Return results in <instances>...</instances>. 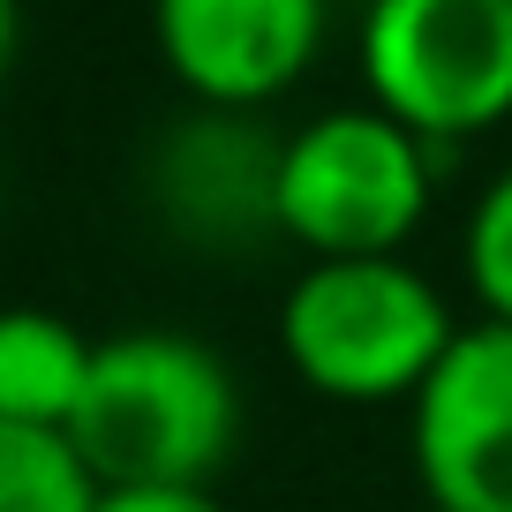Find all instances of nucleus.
I'll use <instances>...</instances> for the list:
<instances>
[{"mask_svg":"<svg viewBox=\"0 0 512 512\" xmlns=\"http://www.w3.org/2000/svg\"><path fill=\"white\" fill-rule=\"evenodd\" d=\"M241 437V384L226 354L196 332H113L91 354V384L68 422V445L91 467L98 490H144L181 482L211 490Z\"/></svg>","mask_w":512,"mask_h":512,"instance_id":"1","label":"nucleus"},{"mask_svg":"<svg viewBox=\"0 0 512 512\" xmlns=\"http://www.w3.org/2000/svg\"><path fill=\"white\" fill-rule=\"evenodd\" d=\"M460 339L445 294L407 256H339L302 264L279 302V354L287 369L339 407L415 400L445 347Z\"/></svg>","mask_w":512,"mask_h":512,"instance_id":"2","label":"nucleus"},{"mask_svg":"<svg viewBox=\"0 0 512 512\" xmlns=\"http://www.w3.org/2000/svg\"><path fill=\"white\" fill-rule=\"evenodd\" d=\"M437 159L415 128L377 106H332L279 136V241L309 264L339 256H407L415 226L430 219Z\"/></svg>","mask_w":512,"mask_h":512,"instance_id":"3","label":"nucleus"},{"mask_svg":"<svg viewBox=\"0 0 512 512\" xmlns=\"http://www.w3.org/2000/svg\"><path fill=\"white\" fill-rule=\"evenodd\" d=\"M354 61L369 106L452 151L512 121V0H369Z\"/></svg>","mask_w":512,"mask_h":512,"instance_id":"4","label":"nucleus"},{"mask_svg":"<svg viewBox=\"0 0 512 512\" xmlns=\"http://www.w3.org/2000/svg\"><path fill=\"white\" fill-rule=\"evenodd\" d=\"M144 211L174 249L256 256L279 241V136L256 113H174L144 144Z\"/></svg>","mask_w":512,"mask_h":512,"instance_id":"5","label":"nucleus"},{"mask_svg":"<svg viewBox=\"0 0 512 512\" xmlns=\"http://www.w3.org/2000/svg\"><path fill=\"white\" fill-rule=\"evenodd\" d=\"M407 460L430 512H512V324H460L407 400Z\"/></svg>","mask_w":512,"mask_h":512,"instance_id":"6","label":"nucleus"},{"mask_svg":"<svg viewBox=\"0 0 512 512\" xmlns=\"http://www.w3.org/2000/svg\"><path fill=\"white\" fill-rule=\"evenodd\" d=\"M324 0H151V46L189 106L256 113L317 68Z\"/></svg>","mask_w":512,"mask_h":512,"instance_id":"7","label":"nucleus"},{"mask_svg":"<svg viewBox=\"0 0 512 512\" xmlns=\"http://www.w3.org/2000/svg\"><path fill=\"white\" fill-rule=\"evenodd\" d=\"M91 354L98 339H83L53 309H0V422L68 437L91 384Z\"/></svg>","mask_w":512,"mask_h":512,"instance_id":"8","label":"nucleus"},{"mask_svg":"<svg viewBox=\"0 0 512 512\" xmlns=\"http://www.w3.org/2000/svg\"><path fill=\"white\" fill-rule=\"evenodd\" d=\"M0 512H98V482L61 430L0 422Z\"/></svg>","mask_w":512,"mask_h":512,"instance_id":"9","label":"nucleus"},{"mask_svg":"<svg viewBox=\"0 0 512 512\" xmlns=\"http://www.w3.org/2000/svg\"><path fill=\"white\" fill-rule=\"evenodd\" d=\"M460 272H467V294L482 302V324H512V166L467 211Z\"/></svg>","mask_w":512,"mask_h":512,"instance_id":"10","label":"nucleus"},{"mask_svg":"<svg viewBox=\"0 0 512 512\" xmlns=\"http://www.w3.org/2000/svg\"><path fill=\"white\" fill-rule=\"evenodd\" d=\"M98 512H226L211 490H181V482H144V490H98Z\"/></svg>","mask_w":512,"mask_h":512,"instance_id":"11","label":"nucleus"},{"mask_svg":"<svg viewBox=\"0 0 512 512\" xmlns=\"http://www.w3.org/2000/svg\"><path fill=\"white\" fill-rule=\"evenodd\" d=\"M16 46H23V0H0V83L16 68Z\"/></svg>","mask_w":512,"mask_h":512,"instance_id":"12","label":"nucleus"}]
</instances>
